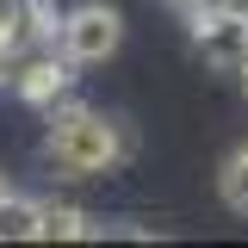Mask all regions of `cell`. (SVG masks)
Returning a JSON list of instances; mask_svg holds the SVG:
<instances>
[{"mask_svg":"<svg viewBox=\"0 0 248 248\" xmlns=\"http://www.w3.org/2000/svg\"><path fill=\"white\" fill-rule=\"evenodd\" d=\"M130 130L93 106H68L62 99L50 124H44V161L56 168V180H99V174H118L130 161Z\"/></svg>","mask_w":248,"mask_h":248,"instance_id":"cell-1","label":"cell"},{"mask_svg":"<svg viewBox=\"0 0 248 248\" xmlns=\"http://www.w3.org/2000/svg\"><path fill=\"white\" fill-rule=\"evenodd\" d=\"M186 44L205 56V68L242 75L248 68V0H217V6L186 13Z\"/></svg>","mask_w":248,"mask_h":248,"instance_id":"cell-2","label":"cell"},{"mask_svg":"<svg viewBox=\"0 0 248 248\" xmlns=\"http://www.w3.org/2000/svg\"><path fill=\"white\" fill-rule=\"evenodd\" d=\"M118 44H124V13L106 6V0H87V6L62 13V25H56V50L75 68H93V62L118 56Z\"/></svg>","mask_w":248,"mask_h":248,"instance_id":"cell-3","label":"cell"},{"mask_svg":"<svg viewBox=\"0 0 248 248\" xmlns=\"http://www.w3.org/2000/svg\"><path fill=\"white\" fill-rule=\"evenodd\" d=\"M6 87L19 93L25 106L56 112L62 99H68V87H75V62L62 56L56 44H37V50H25V56L13 62V81H6Z\"/></svg>","mask_w":248,"mask_h":248,"instance_id":"cell-4","label":"cell"},{"mask_svg":"<svg viewBox=\"0 0 248 248\" xmlns=\"http://www.w3.org/2000/svg\"><path fill=\"white\" fill-rule=\"evenodd\" d=\"M99 236V223H93L81 205H56V199H44V223H37V242H87Z\"/></svg>","mask_w":248,"mask_h":248,"instance_id":"cell-5","label":"cell"},{"mask_svg":"<svg viewBox=\"0 0 248 248\" xmlns=\"http://www.w3.org/2000/svg\"><path fill=\"white\" fill-rule=\"evenodd\" d=\"M37 223H44V199H25V192L0 199V242H37Z\"/></svg>","mask_w":248,"mask_h":248,"instance_id":"cell-6","label":"cell"},{"mask_svg":"<svg viewBox=\"0 0 248 248\" xmlns=\"http://www.w3.org/2000/svg\"><path fill=\"white\" fill-rule=\"evenodd\" d=\"M217 192H223V205L236 217H248V143H236V155L223 161V174H217Z\"/></svg>","mask_w":248,"mask_h":248,"instance_id":"cell-7","label":"cell"},{"mask_svg":"<svg viewBox=\"0 0 248 248\" xmlns=\"http://www.w3.org/2000/svg\"><path fill=\"white\" fill-rule=\"evenodd\" d=\"M168 6H180V13H199V6H217V0H168Z\"/></svg>","mask_w":248,"mask_h":248,"instance_id":"cell-8","label":"cell"},{"mask_svg":"<svg viewBox=\"0 0 248 248\" xmlns=\"http://www.w3.org/2000/svg\"><path fill=\"white\" fill-rule=\"evenodd\" d=\"M6 192H13V186H6V174H0V199H6Z\"/></svg>","mask_w":248,"mask_h":248,"instance_id":"cell-9","label":"cell"},{"mask_svg":"<svg viewBox=\"0 0 248 248\" xmlns=\"http://www.w3.org/2000/svg\"><path fill=\"white\" fill-rule=\"evenodd\" d=\"M242 87H248V68H242Z\"/></svg>","mask_w":248,"mask_h":248,"instance_id":"cell-10","label":"cell"}]
</instances>
